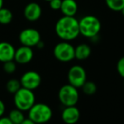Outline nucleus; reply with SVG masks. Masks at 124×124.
Instances as JSON below:
<instances>
[{"instance_id": "f03ea898", "label": "nucleus", "mask_w": 124, "mask_h": 124, "mask_svg": "<svg viewBox=\"0 0 124 124\" xmlns=\"http://www.w3.org/2000/svg\"><path fill=\"white\" fill-rule=\"evenodd\" d=\"M78 23L80 35L89 39L99 36L101 30V23L100 20L96 16L92 15H85L81 20H78Z\"/></svg>"}, {"instance_id": "7c9ffc66", "label": "nucleus", "mask_w": 124, "mask_h": 124, "mask_svg": "<svg viewBox=\"0 0 124 124\" xmlns=\"http://www.w3.org/2000/svg\"><path fill=\"white\" fill-rule=\"evenodd\" d=\"M123 85H124V82H123Z\"/></svg>"}, {"instance_id": "393cba45", "label": "nucleus", "mask_w": 124, "mask_h": 124, "mask_svg": "<svg viewBox=\"0 0 124 124\" xmlns=\"http://www.w3.org/2000/svg\"><path fill=\"white\" fill-rule=\"evenodd\" d=\"M5 112V105L2 100H0V117L3 116V115Z\"/></svg>"}, {"instance_id": "b1692460", "label": "nucleus", "mask_w": 124, "mask_h": 124, "mask_svg": "<svg viewBox=\"0 0 124 124\" xmlns=\"http://www.w3.org/2000/svg\"><path fill=\"white\" fill-rule=\"evenodd\" d=\"M0 124H14L9 116H1L0 117Z\"/></svg>"}, {"instance_id": "f257e3e1", "label": "nucleus", "mask_w": 124, "mask_h": 124, "mask_svg": "<svg viewBox=\"0 0 124 124\" xmlns=\"http://www.w3.org/2000/svg\"><path fill=\"white\" fill-rule=\"evenodd\" d=\"M55 30L57 36L65 41L75 40L80 35L79 23L75 16L64 15L56 22Z\"/></svg>"}, {"instance_id": "c756f323", "label": "nucleus", "mask_w": 124, "mask_h": 124, "mask_svg": "<svg viewBox=\"0 0 124 124\" xmlns=\"http://www.w3.org/2000/svg\"><path fill=\"white\" fill-rule=\"evenodd\" d=\"M44 1H47V2H49L50 0H44Z\"/></svg>"}, {"instance_id": "423d86ee", "label": "nucleus", "mask_w": 124, "mask_h": 124, "mask_svg": "<svg viewBox=\"0 0 124 124\" xmlns=\"http://www.w3.org/2000/svg\"><path fill=\"white\" fill-rule=\"evenodd\" d=\"M53 53L58 61L67 62L75 58V47L68 41H61L54 47Z\"/></svg>"}, {"instance_id": "f8f14e48", "label": "nucleus", "mask_w": 124, "mask_h": 124, "mask_svg": "<svg viewBox=\"0 0 124 124\" xmlns=\"http://www.w3.org/2000/svg\"><path fill=\"white\" fill-rule=\"evenodd\" d=\"M24 16L28 21H37L42 15V8L38 3H29L24 8Z\"/></svg>"}, {"instance_id": "0eeeda50", "label": "nucleus", "mask_w": 124, "mask_h": 124, "mask_svg": "<svg viewBox=\"0 0 124 124\" xmlns=\"http://www.w3.org/2000/svg\"><path fill=\"white\" fill-rule=\"evenodd\" d=\"M68 82L76 88H81L87 81L86 70L80 65H74L70 68L67 74Z\"/></svg>"}, {"instance_id": "cd10ccee", "label": "nucleus", "mask_w": 124, "mask_h": 124, "mask_svg": "<svg viewBox=\"0 0 124 124\" xmlns=\"http://www.w3.org/2000/svg\"><path fill=\"white\" fill-rule=\"evenodd\" d=\"M3 6V0H0V8H2Z\"/></svg>"}, {"instance_id": "2eb2a0df", "label": "nucleus", "mask_w": 124, "mask_h": 124, "mask_svg": "<svg viewBox=\"0 0 124 124\" xmlns=\"http://www.w3.org/2000/svg\"><path fill=\"white\" fill-rule=\"evenodd\" d=\"M91 47L88 44L82 43L75 47V58L77 60H85L91 55Z\"/></svg>"}, {"instance_id": "c85d7f7f", "label": "nucleus", "mask_w": 124, "mask_h": 124, "mask_svg": "<svg viewBox=\"0 0 124 124\" xmlns=\"http://www.w3.org/2000/svg\"><path fill=\"white\" fill-rule=\"evenodd\" d=\"M120 12H121V13H122V15H123V16H124V7H123V8H122V10H121V11H120Z\"/></svg>"}, {"instance_id": "aec40b11", "label": "nucleus", "mask_w": 124, "mask_h": 124, "mask_svg": "<svg viewBox=\"0 0 124 124\" xmlns=\"http://www.w3.org/2000/svg\"><path fill=\"white\" fill-rule=\"evenodd\" d=\"M81 88L83 93L87 95H93L97 91V85L93 81H86Z\"/></svg>"}, {"instance_id": "39448f33", "label": "nucleus", "mask_w": 124, "mask_h": 124, "mask_svg": "<svg viewBox=\"0 0 124 124\" xmlns=\"http://www.w3.org/2000/svg\"><path fill=\"white\" fill-rule=\"evenodd\" d=\"M59 100L64 106H76L79 101V92L77 88L71 85H63L58 93Z\"/></svg>"}, {"instance_id": "7ed1b4c3", "label": "nucleus", "mask_w": 124, "mask_h": 124, "mask_svg": "<svg viewBox=\"0 0 124 124\" xmlns=\"http://www.w3.org/2000/svg\"><path fill=\"white\" fill-rule=\"evenodd\" d=\"M53 116V111L48 105L35 103L28 111V118L37 124L46 123Z\"/></svg>"}, {"instance_id": "1a4fd4ad", "label": "nucleus", "mask_w": 124, "mask_h": 124, "mask_svg": "<svg viewBox=\"0 0 124 124\" xmlns=\"http://www.w3.org/2000/svg\"><path fill=\"white\" fill-rule=\"evenodd\" d=\"M21 87L34 90L40 86L42 83L41 75L36 71H27L22 74L20 79Z\"/></svg>"}, {"instance_id": "9d476101", "label": "nucleus", "mask_w": 124, "mask_h": 124, "mask_svg": "<svg viewBox=\"0 0 124 124\" xmlns=\"http://www.w3.org/2000/svg\"><path fill=\"white\" fill-rule=\"evenodd\" d=\"M33 50L31 47L27 46H21L15 50L14 60L16 63L27 64L29 63L33 58Z\"/></svg>"}, {"instance_id": "f3484780", "label": "nucleus", "mask_w": 124, "mask_h": 124, "mask_svg": "<svg viewBox=\"0 0 124 124\" xmlns=\"http://www.w3.org/2000/svg\"><path fill=\"white\" fill-rule=\"evenodd\" d=\"M13 20V14L10 9L6 8H0V24L8 25Z\"/></svg>"}, {"instance_id": "dca6fc26", "label": "nucleus", "mask_w": 124, "mask_h": 124, "mask_svg": "<svg viewBox=\"0 0 124 124\" xmlns=\"http://www.w3.org/2000/svg\"><path fill=\"white\" fill-rule=\"evenodd\" d=\"M9 118L11 120V122L14 124H20L25 120V116H24L23 111L15 108V109L10 111V114H9Z\"/></svg>"}, {"instance_id": "6e6552de", "label": "nucleus", "mask_w": 124, "mask_h": 124, "mask_svg": "<svg viewBox=\"0 0 124 124\" xmlns=\"http://www.w3.org/2000/svg\"><path fill=\"white\" fill-rule=\"evenodd\" d=\"M19 40L22 46L33 47L41 41V35L39 31L33 28H27L21 31L19 35Z\"/></svg>"}, {"instance_id": "5701e85b", "label": "nucleus", "mask_w": 124, "mask_h": 124, "mask_svg": "<svg viewBox=\"0 0 124 124\" xmlns=\"http://www.w3.org/2000/svg\"><path fill=\"white\" fill-rule=\"evenodd\" d=\"M49 7L53 10H60L61 7L62 0H50L49 2Z\"/></svg>"}, {"instance_id": "6ab92c4d", "label": "nucleus", "mask_w": 124, "mask_h": 124, "mask_svg": "<svg viewBox=\"0 0 124 124\" xmlns=\"http://www.w3.org/2000/svg\"><path fill=\"white\" fill-rule=\"evenodd\" d=\"M105 3L114 12H120L124 7V0H105Z\"/></svg>"}, {"instance_id": "412c9836", "label": "nucleus", "mask_w": 124, "mask_h": 124, "mask_svg": "<svg viewBox=\"0 0 124 124\" xmlns=\"http://www.w3.org/2000/svg\"><path fill=\"white\" fill-rule=\"evenodd\" d=\"M3 69L8 74H14L15 72V70H16V62H15V60L8 61V62H3Z\"/></svg>"}, {"instance_id": "ddd939ff", "label": "nucleus", "mask_w": 124, "mask_h": 124, "mask_svg": "<svg viewBox=\"0 0 124 124\" xmlns=\"http://www.w3.org/2000/svg\"><path fill=\"white\" fill-rule=\"evenodd\" d=\"M15 49L14 46L7 41L0 42V62H3L14 60Z\"/></svg>"}, {"instance_id": "9b49d317", "label": "nucleus", "mask_w": 124, "mask_h": 124, "mask_svg": "<svg viewBox=\"0 0 124 124\" xmlns=\"http://www.w3.org/2000/svg\"><path fill=\"white\" fill-rule=\"evenodd\" d=\"M61 119L66 124H75L80 119V111L76 106H65L61 112Z\"/></svg>"}, {"instance_id": "a878e982", "label": "nucleus", "mask_w": 124, "mask_h": 124, "mask_svg": "<svg viewBox=\"0 0 124 124\" xmlns=\"http://www.w3.org/2000/svg\"><path fill=\"white\" fill-rule=\"evenodd\" d=\"M20 124H37V123H35L33 121H31L30 118H25V120Z\"/></svg>"}, {"instance_id": "4be33fe9", "label": "nucleus", "mask_w": 124, "mask_h": 124, "mask_svg": "<svg viewBox=\"0 0 124 124\" xmlns=\"http://www.w3.org/2000/svg\"><path fill=\"white\" fill-rule=\"evenodd\" d=\"M116 70L120 76L124 78V56L118 60L116 63Z\"/></svg>"}, {"instance_id": "bb28decb", "label": "nucleus", "mask_w": 124, "mask_h": 124, "mask_svg": "<svg viewBox=\"0 0 124 124\" xmlns=\"http://www.w3.org/2000/svg\"><path fill=\"white\" fill-rule=\"evenodd\" d=\"M37 47L38 48V49H42V48H43V46H44V43L42 41V40L39 41V42L38 43V45H37Z\"/></svg>"}, {"instance_id": "4468645a", "label": "nucleus", "mask_w": 124, "mask_h": 124, "mask_svg": "<svg viewBox=\"0 0 124 124\" xmlns=\"http://www.w3.org/2000/svg\"><path fill=\"white\" fill-rule=\"evenodd\" d=\"M60 10L66 16H75L78 10L77 3L75 0H62Z\"/></svg>"}, {"instance_id": "a211bd4d", "label": "nucleus", "mask_w": 124, "mask_h": 124, "mask_svg": "<svg viewBox=\"0 0 124 124\" xmlns=\"http://www.w3.org/2000/svg\"><path fill=\"white\" fill-rule=\"evenodd\" d=\"M20 88H21V84H20V80L16 79V78H11L6 83L7 91L12 95L18 91Z\"/></svg>"}, {"instance_id": "20e7f679", "label": "nucleus", "mask_w": 124, "mask_h": 124, "mask_svg": "<svg viewBox=\"0 0 124 124\" xmlns=\"http://www.w3.org/2000/svg\"><path fill=\"white\" fill-rule=\"evenodd\" d=\"M36 103V97L33 90L21 88L14 94V104L15 108L22 111H28L29 109Z\"/></svg>"}]
</instances>
